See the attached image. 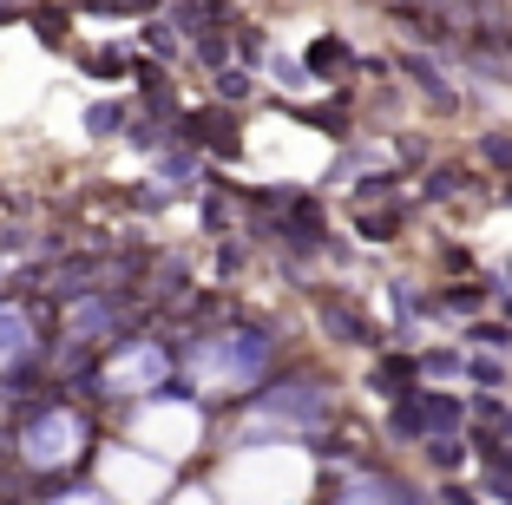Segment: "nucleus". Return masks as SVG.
Returning <instances> with one entry per match:
<instances>
[{"mask_svg":"<svg viewBox=\"0 0 512 505\" xmlns=\"http://www.w3.org/2000/svg\"><path fill=\"white\" fill-rule=\"evenodd\" d=\"M309 66H316V73H335V66H348V46L342 40H316L309 46Z\"/></svg>","mask_w":512,"mask_h":505,"instance_id":"4","label":"nucleus"},{"mask_svg":"<svg viewBox=\"0 0 512 505\" xmlns=\"http://www.w3.org/2000/svg\"><path fill=\"white\" fill-rule=\"evenodd\" d=\"M79 440V427L73 420H66V407H46L40 420H33L27 427V460L33 466H53V460H73V453H66V446Z\"/></svg>","mask_w":512,"mask_h":505,"instance_id":"1","label":"nucleus"},{"mask_svg":"<svg viewBox=\"0 0 512 505\" xmlns=\"http://www.w3.org/2000/svg\"><path fill=\"white\" fill-rule=\"evenodd\" d=\"M473 342H480V348H506L512 335H506V328H499V322H480V328H473Z\"/></svg>","mask_w":512,"mask_h":505,"instance_id":"11","label":"nucleus"},{"mask_svg":"<svg viewBox=\"0 0 512 505\" xmlns=\"http://www.w3.org/2000/svg\"><path fill=\"white\" fill-rule=\"evenodd\" d=\"M467 374H473L480 387H499V361H467Z\"/></svg>","mask_w":512,"mask_h":505,"instance_id":"12","label":"nucleus"},{"mask_svg":"<svg viewBox=\"0 0 512 505\" xmlns=\"http://www.w3.org/2000/svg\"><path fill=\"white\" fill-rule=\"evenodd\" d=\"M427 374H460V355H447V348H434V355H421Z\"/></svg>","mask_w":512,"mask_h":505,"instance_id":"10","label":"nucleus"},{"mask_svg":"<svg viewBox=\"0 0 512 505\" xmlns=\"http://www.w3.org/2000/svg\"><path fill=\"white\" fill-rule=\"evenodd\" d=\"M407 381H414V361H407V355H388L375 368V387H407Z\"/></svg>","mask_w":512,"mask_h":505,"instance_id":"5","label":"nucleus"},{"mask_svg":"<svg viewBox=\"0 0 512 505\" xmlns=\"http://www.w3.org/2000/svg\"><path fill=\"white\" fill-rule=\"evenodd\" d=\"M407 66V79H421L427 92H434V105H453V92H447V79H440V66H427L421 53H414V60H401Z\"/></svg>","mask_w":512,"mask_h":505,"instance_id":"3","label":"nucleus"},{"mask_svg":"<svg viewBox=\"0 0 512 505\" xmlns=\"http://www.w3.org/2000/svg\"><path fill=\"white\" fill-rule=\"evenodd\" d=\"M427 460H434L440 473H453V466L467 460V446H460V440H427Z\"/></svg>","mask_w":512,"mask_h":505,"instance_id":"6","label":"nucleus"},{"mask_svg":"<svg viewBox=\"0 0 512 505\" xmlns=\"http://www.w3.org/2000/svg\"><path fill=\"white\" fill-rule=\"evenodd\" d=\"M453 184H460L453 171H434V178H427V197H453Z\"/></svg>","mask_w":512,"mask_h":505,"instance_id":"14","label":"nucleus"},{"mask_svg":"<svg viewBox=\"0 0 512 505\" xmlns=\"http://www.w3.org/2000/svg\"><path fill=\"white\" fill-rule=\"evenodd\" d=\"M486 164H499V171H512V132H486Z\"/></svg>","mask_w":512,"mask_h":505,"instance_id":"7","label":"nucleus"},{"mask_svg":"<svg viewBox=\"0 0 512 505\" xmlns=\"http://www.w3.org/2000/svg\"><path fill=\"white\" fill-rule=\"evenodd\" d=\"M388 427L401 433V440H421L427 433V414H421V394H401V407L388 414Z\"/></svg>","mask_w":512,"mask_h":505,"instance_id":"2","label":"nucleus"},{"mask_svg":"<svg viewBox=\"0 0 512 505\" xmlns=\"http://www.w3.org/2000/svg\"><path fill=\"white\" fill-rule=\"evenodd\" d=\"M499 204H512V178H506V191H499Z\"/></svg>","mask_w":512,"mask_h":505,"instance_id":"16","label":"nucleus"},{"mask_svg":"<svg viewBox=\"0 0 512 505\" xmlns=\"http://www.w3.org/2000/svg\"><path fill=\"white\" fill-rule=\"evenodd\" d=\"M506 315H512V296H506Z\"/></svg>","mask_w":512,"mask_h":505,"instance_id":"17","label":"nucleus"},{"mask_svg":"<svg viewBox=\"0 0 512 505\" xmlns=\"http://www.w3.org/2000/svg\"><path fill=\"white\" fill-rule=\"evenodd\" d=\"M440 309H453V315H473V309H480V289H473V283L447 289V302H440Z\"/></svg>","mask_w":512,"mask_h":505,"instance_id":"8","label":"nucleus"},{"mask_svg":"<svg viewBox=\"0 0 512 505\" xmlns=\"http://www.w3.org/2000/svg\"><path fill=\"white\" fill-rule=\"evenodd\" d=\"M119 119H125L119 105H99V112H92V132H112V125H119Z\"/></svg>","mask_w":512,"mask_h":505,"instance_id":"13","label":"nucleus"},{"mask_svg":"<svg viewBox=\"0 0 512 505\" xmlns=\"http://www.w3.org/2000/svg\"><path fill=\"white\" fill-rule=\"evenodd\" d=\"M440 505H480V499H473L467 486H447V492H440Z\"/></svg>","mask_w":512,"mask_h":505,"instance_id":"15","label":"nucleus"},{"mask_svg":"<svg viewBox=\"0 0 512 505\" xmlns=\"http://www.w3.org/2000/svg\"><path fill=\"white\" fill-rule=\"evenodd\" d=\"M217 99H250V73H217Z\"/></svg>","mask_w":512,"mask_h":505,"instance_id":"9","label":"nucleus"}]
</instances>
